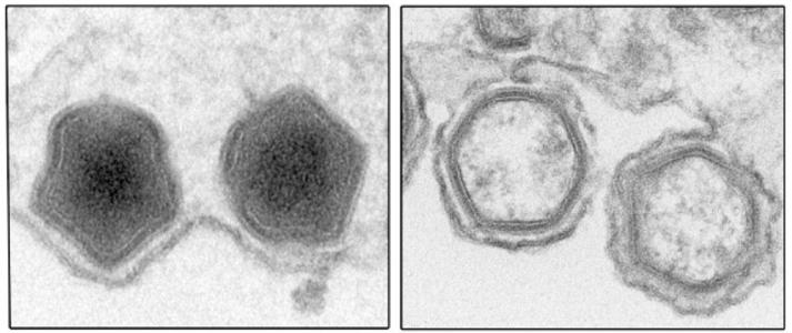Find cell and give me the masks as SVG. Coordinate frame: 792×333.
Masks as SVG:
<instances>
[{
	"instance_id": "1",
	"label": "cell",
	"mask_w": 792,
	"mask_h": 333,
	"mask_svg": "<svg viewBox=\"0 0 792 333\" xmlns=\"http://www.w3.org/2000/svg\"><path fill=\"white\" fill-rule=\"evenodd\" d=\"M605 253L626 289L688 317H713L774 283L782 202L725 134L664 131L618 161Z\"/></svg>"
},
{
	"instance_id": "4",
	"label": "cell",
	"mask_w": 792,
	"mask_h": 333,
	"mask_svg": "<svg viewBox=\"0 0 792 333\" xmlns=\"http://www.w3.org/2000/svg\"><path fill=\"white\" fill-rule=\"evenodd\" d=\"M368 164L352 130L313 94L287 90L245 111L221 155L228 200L264 242L305 249L338 242L349 226Z\"/></svg>"
},
{
	"instance_id": "5",
	"label": "cell",
	"mask_w": 792,
	"mask_h": 333,
	"mask_svg": "<svg viewBox=\"0 0 792 333\" xmlns=\"http://www.w3.org/2000/svg\"><path fill=\"white\" fill-rule=\"evenodd\" d=\"M561 71L620 111L674 105L676 56L664 8H583Z\"/></svg>"
},
{
	"instance_id": "2",
	"label": "cell",
	"mask_w": 792,
	"mask_h": 333,
	"mask_svg": "<svg viewBox=\"0 0 792 333\" xmlns=\"http://www.w3.org/2000/svg\"><path fill=\"white\" fill-rule=\"evenodd\" d=\"M434 150L452 230L509 252L571 238L600 183L595 129L575 84L538 62L511 69L449 111Z\"/></svg>"
},
{
	"instance_id": "6",
	"label": "cell",
	"mask_w": 792,
	"mask_h": 333,
	"mask_svg": "<svg viewBox=\"0 0 792 333\" xmlns=\"http://www.w3.org/2000/svg\"><path fill=\"white\" fill-rule=\"evenodd\" d=\"M474 41L498 56L514 57L532 50L541 27V9L477 8L470 17Z\"/></svg>"
},
{
	"instance_id": "3",
	"label": "cell",
	"mask_w": 792,
	"mask_h": 333,
	"mask_svg": "<svg viewBox=\"0 0 792 333\" xmlns=\"http://www.w3.org/2000/svg\"><path fill=\"white\" fill-rule=\"evenodd\" d=\"M31 209L89 264L111 272L129 263L180 209L159 124L110 101L66 109L51 123Z\"/></svg>"
}]
</instances>
